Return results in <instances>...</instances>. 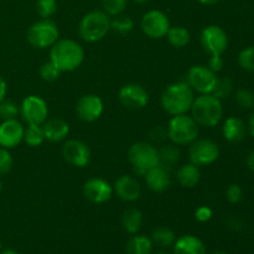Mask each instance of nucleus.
Segmentation results:
<instances>
[{"label": "nucleus", "mask_w": 254, "mask_h": 254, "mask_svg": "<svg viewBox=\"0 0 254 254\" xmlns=\"http://www.w3.org/2000/svg\"><path fill=\"white\" fill-rule=\"evenodd\" d=\"M50 61L60 72H72L84 61V50L77 41L71 39H59L50 47Z\"/></svg>", "instance_id": "obj_1"}, {"label": "nucleus", "mask_w": 254, "mask_h": 254, "mask_svg": "<svg viewBox=\"0 0 254 254\" xmlns=\"http://www.w3.org/2000/svg\"><path fill=\"white\" fill-rule=\"evenodd\" d=\"M195 99V92L186 81L174 82L169 84L160 97V104L164 111L171 117L186 114L190 112Z\"/></svg>", "instance_id": "obj_2"}, {"label": "nucleus", "mask_w": 254, "mask_h": 254, "mask_svg": "<svg viewBox=\"0 0 254 254\" xmlns=\"http://www.w3.org/2000/svg\"><path fill=\"white\" fill-rule=\"evenodd\" d=\"M190 112L191 117L198 124V127L213 128L222 119V101L216 98L212 94H200L193 99Z\"/></svg>", "instance_id": "obj_3"}, {"label": "nucleus", "mask_w": 254, "mask_h": 254, "mask_svg": "<svg viewBox=\"0 0 254 254\" xmlns=\"http://www.w3.org/2000/svg\"><path fill=\"white\" fill-rule=\"evenodd\" d=\"M111 19L103 10H92L81 19L78 32L82 40L93 44L103 40L111 31Z\"/></svg>", "instance_id": "obj_4"}, {"label": "nucleus", "mask_w": 254, "mask_h": 254, "mask_svg": "<svg viewBox=\"0 0 254 254\" xmlns=\"http://www.w3.org/2000/svg\"><path fill=\"white\" fill-rule=\"evenodd\" d=\"M166 130L168 139H170L173 144L178 146L190 145L198 138L200 127L193 121L192 117L186 113L171 117Z\"/></svg>", "instance_id": "obj_5"}, {"label": "nucleus", "mask_w": 254, "mask_h": 254, "mask_svg": "<svg viewBox=\"0 0 254 254\" xmlns=\"http://www.w3.org/2000/svg\"><path fill=\"white\" fill-rule=\"evenodd\" d=\"M128 160L136 175L144 176L146 171L160 164L159 149L150 141H136L128 149Z\"/></svg>", "instance_id": "obj_6"}, {"label": "nucleus", "mask_w": 254, "mask_h": 254, "mask_svg": "<svg viewBox=\"0 0 254 254\" xmlns=\"http://www.w3.org/2000/svg\"><path fill=\"white\" fill-rule=\"evenodd\" d=\"M26 37L27 42L32 47L45 50L51 47L59 40L60 31L56 22L50 19H41L29 27Z\"/></svg>", "instance_id": "obj_7"}, {"label": "nucleus", "mask_w": 254, "mask_h": 254, "mask_svg": "<svg viewBox=\"0 0 254 254\" xmlns=\"http://www.w3.org/2000/svg\"><path fill=\"white\" fill-rule=\"evenodd\" d=\"M217 74L211 71L207 66L195 64L186 74V82L198 94H211L217 82Z\"/></svg>", "instance_id": "obj_8"}, {"label": "nucleus", "mask_w": 254, "mask_h": 254, "mask_svg": "<svg viewBox=\"0 0 254 254\" xmlns=\"http://www.w3.org/2000/svg\"><path fill=\"white\" fill-rule=\"evenodd\" d=\"M170 20L168 15L161 10H149L143 15L140 21L141 31L149 39L159 40L166 36L169 29H170Z\"/></svg>", "instance_id": "obj_9"}, {"label": "nucleus", "mask_w": 254, "mask_h": 254, "mask_svg": "<svg viewBox=\"0 0 254 254\" xmlns=\"http://www.w3.org/2000/svg\"><path fill=\"white\" fill-rule=\"evenodd\" d=\"M190 163L200 166H207L215 163L220 158V148L217 144L210 139H196L190 144L189 149Z\"/></svg>", "instance_id": "obj_10"}, {"label": "nucleus", "mask_w": 254, "mask_h": 254, "mask_svg": "<svg viewBox=\"0 0 254 254\" xmlns=\"http://www.w3.org/2000/svg\"><path fill=\"white\" fill-rule=\"evenodd\" d=\"M200 42L208 55H223L228 47V35L218 25H208L201 31Z\"/></svg>", "instance_id": "obj_11"}, {"label": "nucleus", "mask_w": 254, "mask_h": 254, "mask_svg": "<svg viewBox=\"0 0 254 254\" xmlns=\"http://www.w3.org/2000/svg\"><path fill=\"white\" fill-rule=\"evenodd\" d=\"M20 116L27 124L42 126L49 117L46 101L39 96H27L20 104Z\"/></svg>", "instance_id": "obj_12"}, {"label": "nucleus", "mask_w": 254, "mask_h": 254, "mask_svg": "<svg viewBox=\"0 0 254 254\" xmlns=\"http://www.w3.org/2000/svg\"><path fill=\"white\" fill-rule=\"evenodd\" d=\"M62 156L74 168H86L92 158L89 146L78 139H68L62 145Z\"/></svg>", "instance_id": "obj_13"}, {"label": "nucleus", "mask_w": 254, "mask_h": 254, "mask_svg": "<svg viewBox=\"0 0 254 254\" xmlns=\"http://www.w3.org/2000/svg\"><path fill=\"white\" fill-rule=\"evenodd\" d=\"M118 99L126 108L136 111L148 106L149 93L141 84L128 83L119 89Z\"/></svg>", "instance_id": "obj_14"}, {"label": "nucleus", "mask_w": 254, "mask_h": 254, "mask_svg": "<svg viewBox=\"0 0 254 254\" xmlns=\"http://www.w3.org/2000/svg\"><path fill=\"white\" fill-rule=\"evenodd\" d=\"M104 112V103L97 94H84L77 101L76 113L81 121L92 123L98 121Z\"/></svg>", "instance_id": "obj_15"}, {"label": "nucleus", "mask_w": 254, "mask_h": 254, "mask_svg": "<svg viewBox=\"0 0 254 254\" xmlns=\"http://www.w3.org/2000/svg\"><path fill=\"white\" fill-rule=\"evenodd\" d=\"M113 186L102 178H91L84 183L83 195L89 202L102 205L108 202L113 196Z\"/></svg>", "instance_id": "obj_16"}, {"label": "nucleus", "mask_w": 254, "mask_h": 254, "mask_svg": "<svg viewBox=\"0 0 254 254\" xmlns=\"http://www.w3.org/2000/svg\"><path fill=\"white\" fill-rule=\"evenodd\" d=\"M25 127L16 119L2 121L0 124V146L5 149H14L24 140Z\"/></svg>", "instance_id": "obj_17"}, {"label": "nucleus", "mask_w": 254, "mask_h": 254, "mask_svg": "<svg viewBox=\"0 0 254 254\" xmlns=\"http://www.w3.org/2000/svg\"><path fill=\"white\" fill-rule=\"evenodd\" d=\"M114 192L122 201L134 202L141 195V186L138 179L131 175H121L113 185Z\"/></svg>", "instance_id": "obj_18"}, {"label": "nucleus", "mask_w": 254, "mask_h": 254, "mask_svg": "<svg viewBox=\"0 0 254 254\" xmlns=\"http://www.w3.org/2000/svg\"><path fill=\"white\" fill-rule=\"evenodd\" d=\"M144 179H145L146 186L154 192H164L171 185L170 170L168 166L161 165V164L146 171Z\"/></svg>", "instance_id": "obj_19"}, {"label": "nucleus", "mask_w": 254, "mask_h": 254, "mask_svg": "<svg viewBox=\"0 0 254 254\" xmlns=\"http://www.w3.org/2000/svg\"><path fill=\"white\" fill-rule=\"evenodd\" d=\"M45 140L51 143H60L64 140L69 134V124L61 118L46 119L42 124Z\"/></svg>", "instance_id": "obj_20"}, {"label": "nucleus", "mask_w": 254, "mask_h": 254, "mask_svg": "<svg viewBox=\"0 0 254 254\" xmlns=\"http://www.w3.org/2000/svg\"><path fill=\"white\" fill-rule=\"evenodd\" d=\"M248 129L245 122L237 117H228L222 127L223 138L228 143H241L247 136Z\"/></svg>", "instance_id": "obj_21"}, {"label": "nucleus", "mask_w": 254, "mask_h": 254, "mask_svg": "<svg viewBox=\"0 0 254 254\" xmlns=\"http://www.w3.org/2000/svg\"><path fill=\"white\" fill-rule=\"evenodd\" d=\"M174 254H207L202 241L192 235L181 236L174 243Z\"/></svg>", "instance_id": "obj_22"}, {"label": "nucleus", "mask_w": 254, "mask_h": 254, "mask_svg": "<svg viewBox=\"0 0 254 254\" xmlns=\"http://www.w3.org/2000/svg\"><path fill=\"white\" fill-rule=\"evenodd\" d=\"M176 179L178 183L180 184L183 188L185 189H192L200 183L201 179V171L197 165L192 163L185 164V165L180 166V169L176 173Z\"/></svg>", "instance_id": "obj_23"}, {"label": "nucleus", "mask_w": 254, "mask_h": 254, "mask_svg": "<svg viewBox=\"0 0 254 254\" xmlns=\"http://www.w3.org/2000/svg\"><path fill=\"white\" fill-rule=\"evenodd\" d=\"M143 213L135 207L127 208L122 215V226L129 235H136L143 226Z\"/></svg>", "instance_id": "obj_24"}, {"label": "nucleus", "mask_w": 254, "mask_h": 254, "mask_svg": "<svg viewBox=\"0 0 254 254\" xmlns=\"http://www.w3.org/2000/svg\"><path fill=\"white\" fill-rule=\"evenodd\" d=\"M153 247L150 237L145 235H134L127 243L126 254H151Z\"/></svg>", "instance_id": "obj_25"}, {"label": "nucleus", "mask_w": 254, "mask_h": 254, "mask_svg": "<svg viewBox=\"0 0 254 254\" xmlns=\"http://www.w3.org/2000/svg\"><path fill=\"white\" fill-rule=\"evenodd\" d=\"M169 44L175 49H183L189 45L191 40V35L189 30L184 26H170L166 34Z\"/></svg>", "instance_id": "obj_26"}, {"label": "nucleus", "mask_w": 254, "mask_h": 254, "mask_svg": "<svg viewBox=\"0 0 254 254\" xmlns=\"http://www.w3.org/2000/svg\"><path fill=\"white\" fill-rule=\"evenodd\" d=\"M153 245H156L158 247L161 248H168L174 246L176 241V236L174 233L173 230H170L169 227H156L153 231L150 237Z\"/></svg>", "instance_id": "obj_27"}, {"label": "nucleus", "mask_w": 254, "mask_h": 254, "mask_svg": "<svg viewBox=\"0 0 254 254\" xmlns=\"http://www.w3.org/2000/svg\"><path fill=\"white\" fill-rule=\"evenodd\" d=\"M181 158V151L175 144H166L159 149V159H160L161 165H165L168 168H171L179 163Z\"/></svg>", "instance_id": "obj_28"}, {"label": "nucleus", "mask_w": 254, "mask_h": 254, "mask_svg": "<svg viewBox=\"0 0 254 254\" xmlns=\"http://www.w3.org/2000/svg\"><path fill=\"white\" fill-rule=\"evenodd\" d=\"M31 148H37L45 141L44 130L42 126L39 124H27V127L24 130V140Z\"/></svg>", "instance_id": "obj_29"}, {"label": "nucleus", "mask_w": 254, "mask_h": 254, "mask_svg": "<svg viewBox=\"0 0 254 254\" xmlns=\"http://www.w3.org/2000/svg\"><path fill=\"white\" fill-rule=\"evenodd\" d=\"M134 20L128 15H117L111 19V30L116 34L127 35L133 31Z\"/></svg>", "instance_id": "obj_30"}, {"label": "nucleus", "mask_w": 254, "mask_h": 254, "mask_svg": "<svg viewBox=\"0 0 254 254\" xmlns=\"http://www.w3.org/2000/svg\"><path fill=\"white\" fill-rule=\"evenodd\" d=\"M233 92V83L228 77H222L220 78L218 77L217 82L215 84V88L212 91V96H215L216 98H218L220 101H223V99L228 98V97L232 94Z\"/></svg>", "instance_id": "obj_31"}, {"label": "nucleus", "mask_w": 254, "mask_h": 254, "mask_svg": "<svg viewBox=\"0 0 254 254\" xmlns=\"http://www.w3.org/2000/svg\"><path fill=\"white\" fill-rule=\"evenodd\" d=\"M101 4L103 7L102 10L111 17H113L123 14L128 5V0H101Z\"/></svg>", "instance_id": "obj_32"}, {"label": "nucleus", "mask_w": 254, "mask_h": 254, "mask_svg": "<svg viewBox=\"0 0 254 254\" xmlns=\"http://www.w3.org/2000/svg\"><path fill=\"white\" fill-rule=\"evenodd\" d=\"M20 114V106L15 103L11 99L5 98L0 102V118L2 121H9V119H16Z\"/></svg>", "instance_id": "obj_33"}, {"label": "nucleus", "mask_w": 254, "mask_h": 254, "mask_svg": "<svg viewBox=\"0 0 254 254\" xmlns=\"http://www.w3.org/2000/svg\"><path fill=\"white\" fill-rule=\"evenodd\" d=\"M57 0H37L36 11L41 19H50L57 11Z\"/></svg>", "instance_id": "obj_34"}, {"label": "nucleus", "mask_w": 254, "mask_h": 254, "mask_svg": "<svg viewBox=\"0 0 254 254\" xmlns=\"http://www.w3.org/2000/svg\"><path fill=\"white\" fill-rule=\"evenodd\" d=\"M238 64L247 72H254V46L245 47L238 54Z\"/></svg>", "instance_id": "obj_35"}, {"label": "nucleus", "mask_w": 254, "mask_h": 254, "mask_svg": "<svg viewBox=\"0 0 254 254\" xmlns=\"http://www.w3.org/2000/svg\"><path fill=\"white\" fill-rule=\"evenodd\" d=\"M39 73L41 79H44L45 82H55L59 79L61 72H60V69L49 60V61L44 62V64L40 66Z\"/></svg>", "instance_id": "obj_36"}, {"label": "nucleus", "mask_w": 254, "mask_h": 254, "mask_svg": "<svg viewBox=\"0 0 254 254\" xmlns=\"http://www.w3.org/2000/svg\"><path fill=\"white\" fill-rule=\"evenodd\" d=\"M236 102L243 109L254 108V93L247 88H240L236 92Z\"/></svg>", "instance_id": "obj_37"}, {"label": "nucleus", "mask_w": 254, "mask_h": 254, "mask_svg": "<svg viewBox=\"0 0 254 254\" xmlns=\"http://www.w3.org/2000/svg\"><path fill=\"white\" fill-rule=\"evenodd\" d=\"M12 164H14V159H12L9 149L0 146V175L10 173V170L12 169Z\"/></svg>", "instance_id": "obj_38"}, {"label": "nucleus", "mask_w": 254, "mask_h": 254, "mask_svg": "<svg viewBox=\"0 0 254 254\" xmlns=\"http://www.w3.org/2000/svg\"><path fill=\"white\" fill-rule=\"evenodd\" d=\"M149 139L151 144H160L168 139V130L164 126H154L149 130Z\"/></svg>", "instance_id": "obj_39"}, {"label": "nucleus", "mask_w": 254, "mask_h": 254, "mask_svg": "<svg viewBox=\"0 0 254 254\" xmlns=\"http://www.w3.org/2000/svg\"><path fill=\"white\" fill-rule=\"evenodd\" d=\"M242 197L243 190L238 184H232V185L228 186L227 190H226V198H227V201L230 203L236 205V203L241 202Z\"/></svg>", "instance_id": "obj_40"}, {"label": "nucleus", "mask_w": 254, "mask_h": 254, "mask_svg": "<svg viewBox=\"0 0 254 254\" xmlns=\"http://www.w3.org/2000/svg\"><path fill=\"white\" fill-rule=\"evenodd\" d=\"M213 212L208 206H200L195 211V218L201 223L208 222L212 218Z\"/></svg>", "instance_id": "obj_41"}, {"label": "nucleus", "mask_w": 254, "mask_h": 254, "mask_svg": "<svg viewBox=\"0 0 254 254\" xmlns=\"http://www.w3.org/2000/svg\"><path fill=\"white\" fill-rule=\"evenodd\" d=\"M223 64H225V61L222 59V55H211L210 60H208L207 67L212 72L217 73V72L222 71Z\"/></svg>", "instance_id": "obj_42"}, {"label": "nucleus", "mask_w": 254, "mask_h": 254, "mask_svg": "<svg viewBox=\"0 0 254 254\" xmlns=\"http://www.w3.org/2000/svg\"><path fill=\"white\" fill-rule=\"evenodd\" d=\"M7 94V83L1 76H0V102L6 98Z\"/></svg>", "instance_id": "obj_43"}, {"label": "nucleus", "mask_w": 254, "mask_h": 254, "mask_svg": "<svg viewBox=\"0 0 254 254\" xmlns=\"http://www.w3.org/2000/svg\"><path fill=\"white\" fill-rule=\"evenodd\" d=\"M248 133L254 138V108L252 109V113H251L250 118H248V124H247Z\"/></svg>", "instance_id": "obj_44"}, {"label": "nucleus", "mask_w": 254, "mask_h": 254, "mask_svg": "<svg viewBox=\"0 0 254 254\" xmlns=\"http://www.w3.org/2000/svg\"><path fill=\"white\" fill-rule=\"evenodd\" d=\"M246 164H247L248 169L254 173V150L251 151L247 155V159H246Z\"/></svg>", "instance_id": "obj_45"}, {"label": "nucleus", "mask_w": 254, "mask_h": 254, "mask_svg": "<svg viewBox=\"0 0 254 254\" xmlns=\"http://www.w3.org/2000/svg\"><path fill=\"white\" fill-rule=\"evenodd\" d=\"M200 4L202 5H207V6H210V5H216L218 4L220 1H222V0H197Z\"/></svg>", "instance_id": "obj_46"}, {"label": "nucleus", "mask_w": 254, "mask_h": 254, "mask_svg": "<svg viewBox=\"0 0 254 254\" xmlns=\"http://www.w3.org/2000/svg\"><path fill=\"white\" fill-rule=\"evenodd\" d=\"M0 254H19V253H17L15 250H11V248H6V250H4V251L1 250Z\"/></svg>", "instance_id": "obj_47"}, {"label": "nucleus", "mask_w": 254, "mask_h": 254, "mask_svg": "<svg viewBox=\"0 0 254 254\" xmlns=\"http://www.w3.org/2000/svg\"><path fill=\"white\" fill-rule=\"evenodd\" d=\"M134 2H138V4H144V2H148L150 1V0H133Z\"/></svg>", "instance_id": "obj_48"}, {"label": "nucleus", "mask_w": 254, "mask_h": 254, "mask_svg": "<svg viewBox=\"0 0 254 254\" xmlns=\"http://www.w3.org/2000/svg\"><path fill=\"white\" fill-rule=\"evenodd\" d=\"M1 191H2V183L0 181V193H1Z\"/></svg>", "instance_id": "obj_49"}, {"label": "nucleus", "mask_w": 254, "mask_h": 254, "mask_svg": "<svg viewBox=\"0 0 254 254\" xmlns=\"http://www.w3.org/2000/svg\"><path fill=\"white\" fill-rule=\"evenodd\" d=\"M212 254H227V253H225V252H216V253H212Z\"/></svg>", "instance_id": "obj_50"}, {"label": "nucleus", "mask_w": 254, "mask_h": 254, "mask_svg": "<svg viewBox=\"0 0 254 254\" xmlns=\"http://www.w3.org/2000/svg\"><path fill=\"white\" fill-rule=\"evenodd\" d=\"M156 254H169V253H166V252H159V253H156Z\"/></svg>", "instance_id": "obj_51"}, {"label": "nucleus", "mask_w": 254, "mask_h": 254, "mask_svg": "<svg viewBox=\"0 0 254 254\" xmlns=\"http://www.w3.org/2000/svg\"><path fill=\"white\" fill-rule=\"evenodd\" d=\"M0 252H1V242H0Z\"/></svg>", "instance_id": "obj_52"}]
</instances>
